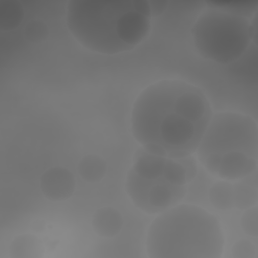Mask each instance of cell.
Here are the masks:
<instances>
[{"label": "cell", "mask_w": 258, "mask_h": 258, "mask_svg": "<svg viewBox=\"0 0 258 258\" xmlns=\"http://www.w3.org/2000/svg\"><path fill=\"white\" fill-rule=\"evenodd\" d=\"M213 116L198 86L164 79L144 88L130 113V130L143 150L171 158L191 156Z\"/></svg>", "instance_id": "cell-1"}, {"label": "cell", "mask_w": 258, "mask_h": 258, "mask_svg": "<svg viewBox=\"0 0 258 258\" xmlns=\"http://www.w3.org/2000/svg\"><path fill=\"white\" fill-rule=\"evenodd\" d=\"M151 12L147 0H70L66 24L85 48L107 55L133 49L149 34Z\"/></svg>", "instance_id": "cell-2"}, {"label": "cell", "mask_w": 258, "mask_h": 258, "mask_svg": "<svg viewBox=\"0 0 258 258\" xmlns=\"http://www.w3.org/2000/svg\"><path fill=\"white\" fill-rule=\"evenodd\" d=\"M224 248L219 219L194 204L179 203L157 214L146 232L149 258H220Z\"/></svg>", "instance_id": "cell-3"}, {"label": "cell", "mask_w": 258, "mask_h": 258, "mask_svg": "<svg viewBox=\"0 0 258 258\" xmlns=\"http://www.w3.org/2000/svg\"><path fill=\"white\" fill-rule=\"evenodd\" d=\"M202 165L224 180L250 176L258 163V127L244 113L223 111L213 114L196 150Z\"/></svg>", "instance_id": "cell-4"}, {"label": "cell", "mask_w": 258, "mask_h": 258, "mask_svg": "<svg viewBox=\"0 0 258 258\" xmlns=\"http://www.w3.org/2000/svg\"><path fill=\"white\" fill-rule=\"evenodd\" d=\"M196 173L191 156L171 158L142 149L127 172L125 188L140 211L157 215L183 200Z\"/></svg>", "instance_id": "cell-5"}, {"label": "cell", "mask_w": 258, "mask_h": 258, "mask_svg": "<svg viewBox=\"0 0 258 258\" xmlns=\"http://www.w3.org/2000/svg\"><path fill=\"white\" fill-rule=\"evenodd\" d=\"M256 15L248 18L207 2L191 27L194 46L199 54L220 64L239 60L256 39Z\"/></svg>", "instance_id": "cell-6"}, {"label": "cell", "mask_w": 258, "mask_h": 258, "mask_svg": "<svg viewBox=\"0 0 258 258\" xmlns=\"http://www.w3.org/2000/svg\"><path fill=\"white\" fill-rule=\"evenodd\" d=\"M75 186L73 174L60 166L47 169L40 177V189L43 196L53 202L70 199L75 191Z\"/></svg>", "instance_id": "cell-7"}, {"label": "cell", "mask_w": 258, "mask_h": 258, "mask_svg": "<svg viewBox=\"0 0 258 258\" xmlns=\"http://www.w3.org/2000/svg\"><path fill=\"white\" fill-rule=\"evenodd\" d=\"M123 219L120 212L112 207L98 209L92 217L94 232L101 237H114L122 229Z\"/></svg>", "instance_id": "cell-8"}, {"label": "cell", "mask_w": 258, "mask_h": 258, "mask_svg": "<svg viewBox=\"0 0 258 258\" xmlns=\"http://www.w3.org/2000/svg\"><path fill=\"white\" fill-rule=\"evenodd\" d=\"M44 253V246L40 239L32 234L16 236L8 247L10 258H39Z\"/></svg>", "instance_id": "cell-9"}, {"label": "cell", "mask_w": 258, "mask_h": 258, "mask_svg": "<svg viewBox=\"0 0 258 258\" xmlns=\"http://www.w3.org/2000/svg\"><path fill=\"white\" fill-rule=\"evenodd\" d=\"M209 200L221 211L235 208V183L224 179L215 182L209 189Z\"/></svg>", "instance_id": "cell-10"}, {"label": "cell", "mask_w": 258, "mask_h": 258, "mask_svg": "<svg viewBox=\"0 0 258 258\" xmlns=\"http://www.w3.org/2000/svg\"><path fill=\"white\" fill-rule=\"evenodd\" d=\"M78 173L88 182H98L106 173V162L96 154L85 155L78 164Z\"/></svg>", "instance_id": "cell-11"}, {"label": "cell", "mask_w": 258, "mask_h": 258, "mask_svg": "<svg viewBox=\"0 0 258 258\" xmlns=\"http://www.w3.org/2000/svg\"><path fill=\"white\" fill-rule=\"evenodd\" d=\"M23 18V9L19 2L8 1L1 5L0 26L2 29H13L17 27Z\"/></svg>", "instance_id": "cell-12"}, {"label": "cell", "mask_w": 258, "mask_h": 258, "mask_svg": "<svg viewBox=\"0 0 258 258\" xmlns=\"http://www.w3.org/2000/svg\"><path fill=\"white\" fill-rule=\"evenodd\" d=\"M257 190L255 187L244 183H235V208L245 210L255 206Z\"/></svg>", "instance_id": "cell-13"}, {"label": "cell", "mask_w": 258, "mask_h": 258, "mask_svg": "<svg viewBox=\"0 0 258 258\" xmlns=\"http://www.w3.org/2000/svg\"><path fill=\"white\" fill-rule=\"evenodd\" d=\"M257 207L252 206L244 210L241 216V227L246 234L252 237H257L258 233V223H257Z\"/></svg>", "instance_id": "cell-14"}, {"label": "cell", "mask_w": 258, "mask_h": 258, "mask_svg": "<svg viewBox=\"0 0 258 258\" xmlns=\"http://www.w3.org/2000/svg\"><path fill=\"white\" fill-rule=\"evenodd\" d=\"M25 33L31 41H41L47 36V27L43 22L34 20L27 25Z\"/></svg>", "instance_id": "cell-15"}, {"label": "cell", "mask_w": 258, "mask_h": 258, "mask_svg": "<svg viewBox=\"0 0 258 258\" xmlns=\"http://www.w3.org/2000/svg\"><path fill=\"white\" fill-rule=\"evenodd\" d=\"M255 246L250 243L248 240H239L237 241L232 248V253L233 256L238 257V258H249L254 256L255 253Z\"/></svg>", "instance_id": "cell-16"}, {"label": "cell", "mask_w": 258, "mask_h": 258, "mask_svg": "<svg viewBox=\"0 0 258 258\" xmlns=\"http://www.w3.org/2000/svg\"><path fill=\"white\" fill-rule=\"evenodd\" d=\"M169 2L168 1H163V0H151L149 1V7H150V12L152 17H156L161 15L166 8L168 7Z\"/></svg>", "instance_id": "cell-17"}]
</instances>
